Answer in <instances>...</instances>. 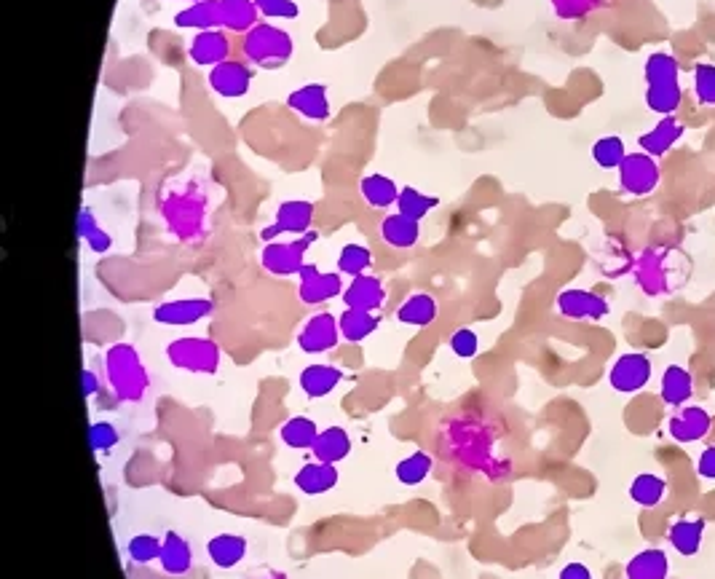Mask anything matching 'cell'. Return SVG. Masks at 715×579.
<instances>
[{
	"label": "cell",
	"mask_w": 715,
	"mask_h": 579,
	"mask_svg": "<svg viewBox=\"0 0 715 579\" xmlns=\"http://www.w3.org/2000/svg\"><path fill=\"white\" fill-rule=\"evenodd\" d=\"M437 204H440L437 196H429V193L418 191V188H413V185H405V188L400 191V199H397V212H402V215H408V218L421 223V220H424Z\"/></svg>",
	"instance_id": "cell-37"
},
{
	"label": "cell",
	"mask_w": 715,
	"mask_h": 579,
	"mask_svg": "<svg viewBox=\"0 0 715 579\" xmlns=\"http://www.w3.org/2000/svg\"><path fill=\"white\" fill-rule=\"evenodd\" d=\"M643 102H646V108H649L651 113H657L659 118L675 116V113H678V108L683 105L681 81H678V84L646 86V97H643Z\"/></svg>",
	"instance_id": "cell-34"
},
{
	"label": "cell",
	"mask_w": 715,
	"mask_h": 579,
	"mask_svg": "<svg viewBox=\"0 0 715 579\" xmlns=\"http://www.w3.org/2000/svg\"><path fill=\"white\" fill-rule=\"evenodd\" d=\"M713 427V416L699 405H683L667 421V432L678 443H697Z\"/></svg>",
	"instance_id": "cell-15"
},
{
	"label": "cell",
	"mask_w": 715,
	"mask_h": 579,
	"mask_svg": "<svg viewBox=\"0 0 715 579\" xmlns=\"http://www.w3.org/2000/svg\"><path fill=\"white\" fill-rule=\"evenodd\" d=\"M319 432H322V429L316 427L314 419H308V416H292V419H287L282 424L279 437H282V443L287 445V448H295V451H311L316 443V437H319Z\"/></svg>",
	"instance_id": "cell-32"
},
{
	"label": "cell",
	"mask_w": 715,
	"mask_h": 579,
	"mask_svg": "<svg viewBox=\"0 0 715 579\" xmlns=\"http://www.w3.org/2000/svg\"><path fill=\"white\" fill-rule=\"evenodd\" d=\"M298 298L306 306H319L343 295V274L341 271H319L314 263H306L298 274Z\"/></svg>",
	"instance_id": "cell-10"
},
{
	"label": "cell",
	"mask_w": 715,
	"mask_h": 579,
	"mask_svg": "<svg viewBox=\"0 0 715 579\" xmlns=\"http://www.w3.org/2000/svg\"><path fill=\"white\" fill-rule=\"evenodd\" d=\"M343 303H346V309H359L375 314V311L383 309V303H386V287H383L381 279L373 277V274H362V277L351 279L349 287L343 290Z\"/></svg>",
	"instance_id": "cell-17"
},
{
	"label": "cell",
	"mask_w": 715,
	"mask_h": 579,
	"mask_svg": "<svg viewBox=\"0 0 715 579\" xmlns=\"http://www.w3.org/2000/svg\"><path fill=\"white\" fill-rule=\"evenodd\" d=\"M314 212H316L314 202H306V199H290V202H282L274 215V223L260 231V239L268 244V242H276V239L284 234L306 236L308 231H311V223H314Z\"/></svg>",
	"instance_id": "cell-7"
},
{
	"label": "cell",
	"mask_w": 715,
	"mask_h": 579,
	"mask_svg": "<svg viewBox=\"0 0 715 579\" xmlns=\"http://www.w3.org/2000/svg\"><path fill=\"white\" fill-rule=\"evenodd\" d=\"M341 344V325L338 317L330 311H319L306 319V325L298 333L300 352L306 354H327Z\"/></svg>",
	"instance_id": "cell-9"
},
{
	"label": "cell",
	"mask_w": 715,
	"mask_h": 579,
	"mask_svg": "<svg viewBox=\"0 0 715 579\" xmlns=\"http://www.w3.org/2000/svg\"><path fill=\"white\" fill-rule=\"evenodd\" d=\"M81 384H84V397H94L100 392V378H97L94 370L86 368L84 373H81Z\"/></svg>",
	"instance_id": "cell-50"
},
{
	"label": "cell",
	"mask_w": 715,
	"mask_h": 579,
	"mask_svg": "<svg viewBox=\"0 0 715 579\" xmlns=\"http://www.w3.org/2000/svg\"><path fill=\"white\" fill-rule=\"evenodd\" d=\"M619 175V188L630 196H649L657 191L659 180H662V169H659V159L649 156V153L635 151L627 153L624 161L616 169Z\"/></svg>",
	"instance_id": "cell-5"
},
{
	"label": "cell",
	"mask_w": 715,
	"mask_h": 579,
	"mask_svg": "<svg viewBox=\"0 0 715 579\" xmlns=\"http://www.w3.org/2000/svg\"><path fill=\"white\" fill-rule=\"evenodd\" d=\"M683 135H686V124H683L681 118L662 116L649 132H643L638 137V145H641L643 153H649L654 159H662V156L673 151L675 145L681 143Z\"/></svg>",
	"instance_id": "cell-16"
},
{
	"label": "cell",
	"mask_w": 715,
	"mask_h": 579,
	"mask_svg": "<svg viewBox=\"0 0 715 579\" xmlns=\"http://www.w3.org/2000/svg\"><path fill=\"white\" fill-rule=\"evenodd\" d=\"M260 11L255 0H220V22L225 33H250L258 25Z\"/></svg>",
	"instance_id": "cell-26"
},
{
	"label": "cell",
	"mask_w": 715,
	"mask_h": 579,
	"mask_svg": "<svg viewBox=\"0 0 715 579\" xmlns=\"http://www.w3.org/2000/svg\"><path fill=\"white\" fill-rule=\"evenodd\" d=\"M434 470V459L426 451H416V454L405 456L400 464H397V480L402 486H421Z\"/></svg>",
	"instance_id": "cell-38"
},
{
	"label": "cell",
	"mask_w": 715,
	"mask_h": 579,
	"mask_svg": "<svg viewBox=\"0 0 715 579\" xmlns=\"http://www.w3.org/2000/svg\"><path fill=\"white\" fill-rule=\"evenodd\" d=\"M287 108L295 116L306 118V121H327L333 116V105H330V92L325 84H306L298 86L295 92L287 97Z\"/></svg>",
	"instance_id": "cell-14"
},
{
	"label": "cell",
	"mask_w": 715,
	"mask_h": 579,
	"mask_svg": "<svg viewBox=\"0 0 715 579\" xmlns=\"http://www.w3.org/2000/svg\"><path fill=\"white\" fill-rule=\"evenodd\" d=\"M643 78H646V86L678 84L681 62H678L673 51H651L646 62H643Z\"/></svg>",
	"instance_id": "cell-30"
},
{
	"label": "cell",
	"mask_w": 715,
	"mask_h": 579,
	"mask_svg": "<svg viewBox=\"0 0 715 579\" xmlns=\"http://www.w3.org/2000/svg\"><path fill=\"white\" fill-rule=\"evenodd\" d=\"M381 239L394 250H410L421 239V223L402 212H391L381 220Z\"/></svg>",
	"instance_id": "cell-22"
},
{
	"label": "cell",
	"mask_w": 715,
	"mask_h": 579,
	"mask_svg": "<svg viewBox=\"0 0 715 579\" xmlns=\"http://www.w3.org/2000/svg\"><path fill=\"white\" fill-rule=\"evenodd\" d=\"M440 314V303L429 293H413L400 303L397 309V322L408 325V328H429L434 325V319Z\"/></svg>",
	"instance_id": "cell-21"
},
{
	"label": "cell",
	"mask_w": 715,
	"mask_h": 579,
	"mask_svg": "<svg viewBox=\"0 0 715 579\" xmlns=\"http://www.w3.org/2000/svg\"><path fill=\"white\" fill-rule=\"evenodd\" d=\"M292 51H295L292 35L274 22H258L250 33L242 35V54L255 68H284L290 62Z\"/></svg>",
	"instance_id": "cell-2"
},
{
	"label": "cell",
	"mask_w": 715,
	"mask_h": 579,
	"mask_svg": "<svg viewBox=\"0 0 715 579\" xmlns=\"http://www.w3.org/2000/svg\"><path fill=\"white\" fill-rule=\"evenodd\" d=\"M105 378H108L113 395L121 403H140L150 386V376L140 360V352L132 344H113L105 352Z\"/></svg>",
	"instance_id": "cell-1"
},
{
	"label": "cell",
	"mask_w": 715,
	"mask_h": 579,
	"mask_svg": "<svg viewBox=\"0 0 715 579\" xmlns=\"http://www.w3.org/2000/svg\"><path fill=\"white\" fill-rule=\"evenodd\" d=\"M260 17L266 19H298L300 9L295 0H255Z\"/></svg>",
	"instance_id": "cell-45"
},
{
	"label": "cell",
	"mask_w": 715,
	"mask_h": 579,
	"mask_svg": "<svg viewBox=\"0 0 715 579\" xmlns=\"http://www.w3.org/2000/svg\"><path fill=\"white\" fill-rule=\"evenodd\" d=\"M624 156H627V145H624V140L619 135L598 137L595 145H592V161H595L600 169H619Z\"/></svg>",
	"instance_id": "cell-39"
},
{
	"label": "cell",
	"mask_w": 715,
	"mask_h": 579,
	"mask_svg": "<svg viewBox=\"0 0 715 579\" xmlns=\"http://www.w3.org/2000/svg\"><path fill=\"white\" fill-rule=\"evenodd\" d=\"M341 381L343 370L335 368V365H327V362H314V365H306V368L300 370V389L311 400H322V397L333 395Z\"/></svg>",
	"instance_id": "cell-18"
},
{
	"label": "cell",
	"mask_w": 715,
	"mask_h": 579,
	"mask_svg": "<svg viewBox=\"0 0 715 579\" xmlns=\"http://www.w3.org/2000/svg\"><path fill=\"white\" fill-rule=\"evenodd\" d=\"M252 81H255V73H252L250 62H244V59H225V62L209 70L207 76L209 89L217 97H225V100L244 97L252 89Z\"/></svg>",
	"instance_id": "cell-8"
},
{
	"label": "cell",
	"mask_w": 715,
	"mask_h": 579,
	"mask_svg": "<svg viewBox=\"0 0 715 579\" xmlns=\"http://www.w3.org/2000/svg\"><path fill=\"white\" fill-rule=\"evenodd\" d=\"M75 231H78V236L84 239V242H89L97 231H100V223H97V218H94L92 207H84V210L78 212V223H75Z\"/></svg>",
	"instance_id": "cell-46"
},
{
	"label": "cell",
	"mask_w": 715,
	"mask_h": 579,
	"mask_svg": "<svg viewBox=\"0 0 715 579\" xmlns=\"http://www.w3.org/2000/svg\"><path fill=\"white\" fill-rule=\"evenodd\" d=\"M295 486L308 496H322L327 491H333L338 486V470L335 464L325 462H308L295 472Z\"/></svg>",
	"instance_id": "cell-23"
},
{
	"label": "cell",
	"mask_w": 715,
	"mask_h": 579,
	"mask_svg": "<svg viewBox=\"0 0 715 579\" xmlns=\"http://www.w3.org/2000/svg\"><path fill=\"white\" fill-rule=\"evenodd\" d=\"M370 266H373V250L367 244L349 242L343 244L341 252H338V271L343 277H362L370 271Z\"/></svg>",
	"instance_id": "cell-36"
},
{
	"label": "cell",
	"mask_w": 715,
	"mask_h": 579,
	"mask_svg": "<svg viewBox=\"0 0 715 579\" xmlns=\"http://www.w3.org/2000/svg\"><path fill=\"white\" fill-rule=\"evenodd\" d=\"M558 579H592V571L584 566V563L574 561L568 563V566H563V571H560Z\"/></svg>",
	"instance_id": "cell-49"
},
{
	"label": "cell",
	"mask_w": 715,
	"mask_h": 579,
	"mask_svg": "<svg viewBox=\"0 0 715 579\" xmlns=\"http://www.w3.org/2000/svg\"><path fill=\"white\" fill-rule=\"evenodd\" d=\"M555 17L566 19V22H576V19H587L592 11H598L606 0H549Z\"/></svg>",
	"instance_id": "cell-42"
},
{
	"label": "cell",
	"mask_w": 715,
	"mask_h": 579,
	"mask_svg": "<svg viewBox=\"0 0 715 579\" xmlns=\"http://www.w3.org/2000/svg\"><path fill=\"white\" fill-rule=\"evenodd\" d=\"M167 360L172 368L185 370V373H199V376H212L220 368L223 352L212 338L204 336H185L175 338L167 346Z\"/></svg>",
	"instance_id": "cell-3"
},
{
	"label": "cell",
	"mask_w": 715,
	"mask_h": 579,
	"mask_svg": "<svg viewBox=\"0 0 715 579\" xmlns=\"http://www.w3.org/2000/svg\"><path fill=\"white\" fill-rule=\"evenodd\" d=\"M558 311L560 317L574 319V322H600L608 317V301L603 295L592 293V290H582V287H568L558 295Z\"/></svg>",
	"instance_id": "cell-11"
},
{
	"label": "cell",
	"mask_w": 715,
	"mask_h": 579,
	"mask_svg": "<svg viewBox=\"0 0 715 579\" xmlns=\"http://www.w3.org/2000/svg\"><path fill=\"white\" fill-rule=\"evenodd\" d=\"M158 563H161V569L167 571L169 577H183L193 566L191 545H188L180 534L169 531L167 537H164V545H161V558H158Z\"/></svg>",
	"instance_id": "cell-27"
},
{
	"label": "cell",
	"mask_w": 715,
	"mask_h": 579,
	"mask_svg": "<svg viewBox=\"0 0 715 579\" xmlns=\"http://www.w3.org/2000/svg\"><path fill=\"white\" fill-rule=\"evenodd\" d=\"M400 185L394 183L391 177L381 175V172H373V175H365L359 180V196L365 199V204H370L373 210H389V207H397V199H400Z\"/></svg>",
	"instance_id": "cell-24"
},
{
	"label": "cell",
	"mask_w": 715,
	"mask_h": 579,
	"mask_svg": "<svg viewBox=\"0 0 715 579\" xmlns=\"http://www.w3.org/2000/svg\"><path fill=\"white\" fill-rule=\"evenodd\" d=\"M188 3H196V0H188Z\"/></svg>",
	"instance_id": "cell-51"
},
{
	"label": "cell",
	"mask_w": 715,
	"mask_h": 579,
	"mask_svg": "<svg viewBox=\"0 0 715 579\" xmlns=\"http://www.w3.org/2000/svg\"><path fill=\"white\" fill-rule=\"evenodd\" d=\"M161 545H164V539L153 537V534H137V537L129 539L126 553H129L134 563L145 566V563H153L161 558Z\"/></svg>",
	"instance_id": "cell-41"
},
{
	"label": "cell",
	"mask_w": 715,
	"mask_h": 579,
	"mask_svg": "<svg viewBox=\"0 0 715 579\" xmlns=\"http://www.w3.org/2000/svg\"><path fill=\"white\" fill-rule=\"evenodd\" d=\"M316 242L314 231H308L306 236H298L292 242H268L263 244L260 252V266L274 274V277H298L300 269L306 266L308 247Z\"/></svg>",
	"instance_id": "cell-4"
},
{
	"label": "cell",
	"mask_w": 715,
	"mask_h": 579,
	"mask_svg": "<svg viewBox=\"0 0 715 579\" xmlns=\"http://www.w3.org/2000/svg\"><path fill=\"white\" fill-rule=\"evenodd\" d=\"M338 325H341V338L349 341V344H362L367 338L373 336L381 319L370 314V311H359V309H343V314L338 317Z\"/></svg>",
	"instance_id": "cell-31"
},
{
	"label": "cell",
	"mask_w": 715,
	"mask_h": 579,
	"mask_svg": "<svg viewBox=\"0 0 715 579\" xmlns=\"http://www.w3.org/2000/svg\"><path fill=\"white\" fill-rule=\"evenodd\" d=\"M694 100L702 108H715V65L713 62H697L694 65Z\"/></svg>",
	"instance_id": "cell-40"
},
{
	"label": "cell",
	"mask_w": 715,
	"mask_h": 579,
	"mask_svg": "<svg viewBox=\"0 0 715 579\" xmlns=\"http://www.w3.org/2000/svg\"><path fill=\"white\" fill-rule=\"evenodd\" d=\"M118 440H121L118 429L113 427V424H108V421H97V424H92V429H89V445H92V451H97V454L116 448Z\"/></svg>",
	"instance_id": "cell-44"
},
{
	"label": "cell",
	"mask_w": 715,
	"mask_h": 579,
	"mask_svg": "<svg viewBox=\"0 0 715 579\" xmlns=\"http://www.w3.org/2000/svg\"><path fill=\"white\" fill-rule=\"evenodd\" d=\"M188 59L199 68H215L225 59H231V38L223 27L217 30H204V33L193 35L191 46H188Z\"/></svg>",
	"instance_id": "cell-13"
},
{
	"label": "cell",
	"mask_w": 715,
	"mask_h": 579,
	"mask_svg": "<svg viewBox=\"0 0 715 579\" xmlns=\"http://www.w3.org/2000/svg\"><path fill=\"white\" fill-rule=\"evenodd\" d=\"M450 352L456 354L458 360H472L480 352V336L472 328H458L448 341Z\"/></svg>",
	"instance_id": "cell-43"
},
{
	"label": "cell",
	"mask_w": 715,
	"mask_h": 579,
	"mask_svg": "<svg viewBox=\"0 0 715 579\" xmlns=\"http://www.w3.org/2000/svg\"><path fill=\"white\" fill-rule=\"evenodd\" d=\"M702 534H705V518H681L670 526V545L675 553L697 555L702 547Z\"/></svg>",
	"instance_id": "cell-33"
},
{
	"label": "cell",
	"mask_w": 715,
	"mask_h": 579,
	"mask_svg": "<svg viewBox=\"0 0 715 579\" xmlns=\"http://www.w3.org/2000/svg\"><path fill=\"white\" fill-rule=\"evenodd\" d=\"M212 311H215V303L209 298H175V301L158 303L153 309V319L167 328H188L207 319Z\"/></svg>",
	"instance_id": "cell-12"
},
{
	"label": "cell",
	"mask_w": 715,
	"mask_h": 579,
	"mask_svg": "<svg viewBox=\"0 0 715 579\" xmlns=\"http://www.w3.org/2000/svg\"><path fill=\"white\" fill-rule=\"evenodd\" d=\"M667 574H670V561L665 550L659 547L641 550L627 563V579H667Z\"/></svg>",
	"instance_id": "cell-29"
},
{
	"label": "cell",
	"mask_w": 715,
	"mask_h": 579,
	"mask_svg": "<svg viewBox=\"0 0 715 579\" xmlns=\"http://www.w3.org/2000/svg\"><path fill=\"white\" fill-rule=\"evenodd\" d=\"M667 494V480L654 475V472H641L638 478L630 483V499L641 507H657L662 504Z\"/></svg>",
	"instance_id": "cell-35"
},
{
	"label": "cell",
	"mask_w": 715,
	"mask_h": 579,
	"mask_svg": "<svg viewBox=\"0 0 715 579\" xmlns=\"http://www.w3.org/2000/svg\"><path fill=\"white\" fill-rule=\"evenodd\" d=\"M651 373H654V365H651L649 354L624 352L616 357L611 370H608V384L619 395H635V392L646 389Z\"/></svg>",
	"instance_id": "cell-6"
},
{
	"label": "cell",
	"mask_w": 715,
	"mask_h": 579,
	"mask_svg": "<svg viewBox=\"0 0 715 579\" xmlns=\"http://www.w3.org/2000/svg\"><path fill=\"white\" fill-rule=\"evenodd\" d=\"M691 395H694V378L683 365H667L665 373H662V381H659V397L667 408H683L689 405Z\"/></svg>",
	"instance_id": "cell-19"
},
{
	"label": "cell",
	"mask_w": 715,
	"mask_h": 579,
	"mask_svg": "<svg viewBox=\"0 0 715 579\" xmlns=\"http://www.w3.org/2000/svg\"><path fill=\"white\" fill-rule=\"evenodd\" d=\"M316 462L338 464L349 459L351 454V435L343 427H327L319 432L314 448H311Z\"/></svg>",
	"instance_id": "cell-25"
},
{
	"label": "cell",
	"mask_w": 715,
	"mask_h": 579,
	"mask_svg": "<svg viewBox=\"0 0 715 579\" xmlns=\"http://www.w3.org/2000/svg\"><path fill=\"white\" fill-rule=\"evenodd\" d=\"M86 247H89L92 252H97V255H105V252L113 247V236H110L105 228H100V231H97V234H94L89 242H86Z\"/></svg>",
	"instance_id": "cell-48"
},
{
	"label": "cell",
	"mask_w": 715,
	"mask_h": 579,
	"mask_svg": "<svg viewBox=\"0 0 715 579\" xmlns=\"http://www.w3.org/2000/svg\"><path fill=\"white\" fill-rule=\"evenodd\" d=\"M175 27H180V30H193V33H204V30L223 27V22H220V0H196V3H188L185 9H180L175 14Z\"/></svg>",
	"instance_id": "cell-20"
},
{
	"label": "cell",
	"mask_w": 715,
	"mask_h": 579,
	"mask_svg": "<svg viewBox=\"0 0 715 579\" xmlns=\"http://www.w3.org/2000/svg\"><path fill=\"white\" fill-rule=\"evenodd\" d=\"M697 472H699V478L715 480V445H707L705 451L699 454Z\"/></svg>",
	"instance_id": "cell-47"
},
{
	"label": "cell",
	"mask_w": 715,
	"mask_h": 579,
	"mask_svg": "<svg viewBox=\"0 0 715 579\" xmlns=\"http://www.w3.org/2000/svg\"><path fill=\"white\" fill-rule=\"evenodd\" d=\"M207 555L220 569H233L247 555V539L242 534H217L207 542Z\"/></svg>",
	"instance_id": "cell-28"
}]
</instances>
